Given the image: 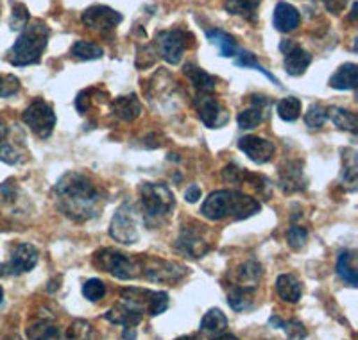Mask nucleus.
<instances>
[{
    "instance_id": "nucleus-1",
    "label": "nucleus",
    "mask_w": 358,
    "mask_h": 340,
    "mask_svg": "<svg viewBox=\"0 0 358 340\" xmlns=\"http://www.w3.org/2000/svg\"><path fill=\"white\" fill-rule=\"evenodd\" d=\"M54 197L57 210L76 222L95 219L106 203L104 192L78 170H70L59 178L54 187Z\"/></svg>"
},
{
    "instance_id": "nucleus-2",
    "label": "nucleus",
    "mask_w": 358,
    "mask_h": 340,
    "mask_svg": "<svg viewBox=\"0 0 358 340\" xmlns=\"http://www.w3.org/2000/svg\"><path fill=\"white\" fill-rule=\"evenodd\" d=\"M260 203L251 195L236 190H217L208 195L201 213L208 220H244L260 211Z\"/></svg>"
},
{
    "instance_id": "nucleus-3",
    "label": "nucleus",
    "mask_w": 358,
    "mask_h": 340,
    "mask_svg": "<svg viewBox=\"0 0 358 340\" xmlns=\"http://www.w3.org/2000/svg\"><path fill=\"white\" fill-rule=\"evenodd\" d=\"M50 29L43 22H33L22 29L18 40L8 50V61L13 66H29L40 63L47 43H49Z\"/></svg>"
},
{
    "instance_id": "nucleus-4",
    "label": "nucleus",
    "mask_w": 358,
    "mask_h": 340,
    "mask_svg": "<svg viewBox=\"0 0 358 340\" xmlns=\"http://www.w3.org/2000/svg\"><path fill=\"white\" fill-rule=\"evenodd\" d=\"M138 194L140 203H142L143 220L149 226H156V224L159 226L176 206L174 194L163 183H142Z\"/></svg>"
},
{
    "instance_id": "nucleus-5",
    "label": "nucleus",
    "mask_w": 358,
    "mask_h": 340,
    "mask_svg": "<svg viewBox=\"0 0 358 340\" xmlns=\"http://www.w3.org/2000/svg\"><path fill=\"white\" fill-rule=\"evenodd\" d=\"M95 267L110 272L118 280H136L142 274V264L136 258L118 253L115 249H102L94 258Z\"/></svg>"
},
{
    "instance_id": "nucleus-6",
    "label": "nucleus",
    "mask_w": 358,
    "mask_h": 340,
    "mask_svg": "<svg viewBox=\"0 0 358 340\" xmlns=\"http://www.w3.org/2000/svg\"><path fill=\"white\" fill-rule=\"evenodd\" d=\"M120 303L127 304L133 310L143 313H149L151 317L162 316L169 308V296L165 292L147 290V288H124L120 292Z\"/></svg>"
},
{
    "instance_id": "nucleus-7",
    "label": "nucleus",
    "mask_w": 358,
    "mask_h": 340,
    "mask_svg": "<svg viewBox=\"0 0 358 340\" xmlns=\"http://www.w3.org/2000/svg\"><path fill=\"white\" fill-rule=\"evenodd\" d=\"M110 236L115 242L136 243L140 239L138 231V211L131 203H124L113 215L110 224Z\"/></svg>"
},
{
    "instance_id": "nucleus-8",
    "label": "nucleus",
    "mask_w": 358,
    "mask_h": 340,
    "mask_svg": "<svg viewBox=\"0 0 358 340\" xmlns=\"http://www.w3.org/2000/svg\"><path fill=\"white\" fill-rule=\"evenodd\" d=\"M22 120L40 138H49L56 127V113H54L52 106L45 102L43 99H36L31 102L22 113Z\"/></svg>"
},
{
    "instance_id": "nucleus-9",
    "label": "nucleus",
    "mask_w": 358,
    "mask_h": 340,
    "mask_svg": "<svg viewBox=\"0 0 358 340\" xmlns=\"http://www.w3.org/2000/svg\"><path fill=\"white\" fill-rule=\"evenodd\" d=\"M40 253L33 243H18L11 253V258L6 264H0V278L6 276H20L31 272L38 264Z\"/></svg>"
},
{
    "instance_id": "nucleus-10",
    "label": "nucleus",
    "mask_w": 358,
    "mask_h": 340,
    "mask_svg": "<svg viewBox=\"0 0 358 340\" xmlns=\"http://www.w3.org/2000/svg\"><path fill=\"white\" fill-rule=\"evenodd\" d=\"M210 240L203 226H185L176 240V249L188 258H203L210 251Z\"/></svg>"
},
{
    "instance_id": "nucleus-11",
    "label": "nucleus",
    "mask_w": 358,
    "mask_h": 340,
    "mask_svg": "<svg viewBox=\"0 0 358 340\" xmlns=\"http://www.w3.org/2000/svg\"><path fill=\"white\" fill-rule=\"evenodd\" d=\"M185 47H187V33L181 29H169L156 34V52H159V56L171 65H178L181 61Z\"/></svg>"
},
{
    "instance_id": "nucleus-12",
    "label": "nucleus",
    "mask_w": 358,
    "mask_h": 340,
    "mask_svg": "<svg viewBox=\"0 0 358 340\" xmlns=\"http://www.w3.org/2000/svg\"><path fill=\"white\" fill-rule=\"evenodd\" d=\"M196 108L201 122L210 129H220L229 122L228 110L215 97H212V94H199L196 99Z\"/></svg>"
},
{
    "instance_id": "nucleus-13",
    "label": "nucleus",
    "mask_w": 358,
    "mask_h": 340,
    "mask_svg": "<svg viewBox=\"0 0 358 340\" xmlns=\"http://www.w3.org/2000/svg\"><path fill=\"white\" fill-rule=\"evenodd\" d=\"M188 269L183 265L174 264V262H165V260L149 258L142 262V272L147 280L158 281V283H176L187 274Z\"/></svg>"
},
{
    "instance_id": "nucleus-14",
    "label": "nucleus",
    "mask_w": 358,
    "mask_h": 340,
    "mask_svg": "<svg viewBox=\"0 0 358 340\" xmlns=\"http://www.w3.org/2000/svg\"><path fill=\"white\" fill-rule=\"evenodd\" d=\"M81 20L92 31L108 33V31H113L122 22V15L115 11V9L108 8V6H92V8L83 13Z\"/></svg>"
},
{
    "instance_id": "nucleus-15",
    "label": "nucleus",
    "mask_w": 358,
    "mask_h": 340,
    "mask_svg": "<svg viewBox=\"0 0 358 340\" xmlns=\"http://www.w3.org/2000/svg\"><path fill=\"white\" fill-rule=\"evenodd\" d=\"M280 50L285 54V59H283V66H285L287 73L297 77L303 76L306 72V69L312 63V56L310 52H306L303 47L296 45L290 40H283L280 43Z\"/></svg>"
},
{
    "instance_id": "nucleus-16",
    "label": "nucleus",
    "mask_w": 358,
    "mask_h": 340,
    "mask_svg": "<svg viewBox=\"0 0 358 340\" xmlns=\"http://www.w3.org/2000/svg\"><path fill=\"white\" fill-rule=\"evenodd\" d=\"M238 149L248 156L251 162L264 165V163L271 162L276 153V147L271 140L262 136H244L238 140Z\"/></svg>"
},
{
    "instance_id": "nucleus-17",
    "label": "nucleus",
    "mask_w": 358,
    "mask_h": 340,
    "mask_svg": "<svg viewBox=\"0 0 358 340\" xmlns=\"http://www.w3.org/2000/svg\"><path fill=\"white\" fill-rule=\"evenodd\" d=\"M299 22H301L299 11L289 2H280L274 9L273 24L280 33H292L294 29L299 25Z\"/></svg>"
},
{
    "instance_id": "nucleus-18",
    "label": "nucleus",
    "mask_w": 358,
    "mask_h": 340,
    "mask_svg": "<svg viewBox=\"0 0 358 340\" xmlns=\"http://www.w3.org/2000/svg\"><path fill=\"white\" fill-rule=\"evenodd\" d=\"M280 185L285 192H299L306 188L301 163H287L280 172Z\"/></svg>"
},
{
    "instance_id": "nucleus-19",
    "label": "nucleus",
    "mask_w": 358,
    "mask_h": 340,
    "mask_svg": "<svg viewBox=\"0 0 358 340\" xmlns=\"http://www.w3.org/2000/svg\"><path fill=\"white\" fill-rule=\"evenodd\" d=\"M111 111L120 120L131 122L142 113V104L136 99V95H124V97L115 99L113 104H111Z\"/></svg>"
},
{
    "instance_id": "nucleus-20",
    "label": "nucleus",
    "mask_w": 358,
    "mask_h": 340,
    "mask_svg": "<svg viewBox=\"0 0 358 340\" xmlns=\"http://www.w3.org/2000/svg\"><path fill=\"white\" fill-rule=\"evenodd\" d=\"M276 292L278 296L283 301H287V303H297V301L301 299L303 288L296 276L281 274L278 276L276 280Z\"/></svg>"
},
{
    "instance_id": "nucleus-21",
    "label": "nucleus",
    "mask_w": 358,
    "mask_h": 340,
    "mask_svg": "<svg viewBox=\"0 0 358 340\" xmlns=\"http://www.w3.org/2000/svg\"><path fill=\"white\" fill-rule=\"evenodd\" d=\"M185 76L192 81V85L199 90V94H213L217 88V79L213 76L196 65H185Z\"/></svg>"
},
{
    "instance_id": "nucleus-22",
    "label": "nucleus",
    "mask_w": 358,
    "mask_h": 340,
    "mask_svg": "<svg viewBox=\"0 0 358 340\" xmlns=\"http://www.w3.org/2000/svg\"><path fill=\"white\" fill-rule=\"evenodd\" d=\"M357 72L358 66L355 63H344L334 76L330 77V88L334 90H342V92H346V90H355L357 88Z\"/></svg>"
},
{
    "instance_id": "nucleus-23",
    "label": "nucleus",
    "mask_w": 358,
    "mask_h": 340,
    "mask_svg": "<svg viewBox=\"0 0 358 340\" xmlns=\"http://www.w3.org/2000/svg\"><path fill=\"white\" fill-rule=\"evenodd\" d=\"M106 317L110 323L113 324H122V326H136V324L142 323L143 316L140 312H136V310H133L131 306H127V304L124 303H118L115 304L113 308H110L106 312Z\"/></svg>"
},
{
    "instance_id": "nucleus-24",
    "label": "nucleus",
    "mask_w": 358,
    "mask_h": 340,
    "mask_svg": "<svg viewBox=\"0 0 358 340\" xmlns=\"http://www.w3.org/2000/svg\"><path fill=\"white\" fill-rule=\"evenodd\" d=\"M260 4L262 0H226V2H224V9H226L229 15L242 17L248 22H257Z\"/></svg>"
},
{
    "instance_id": "nucleus-25",
    "label": "nucleus",
    "mask_w": 358,
    "mask_h": 340,
    "mask_svg": "<svg viewBox=\"0 0 358 340\" xmlns=\"http://www.w3.org/2000/svg\"><path fill=\"white\" fill-rule=\"evenodd\" d=\"M337 272L342 280L346 281L350 287L358 285V267H357V256L353 251H342L337 260Z\"/></svg>"
},
{
    "instance_id": "nucleus-26",
    "label": "nucleus",
    "mask_w": 358,
    "mask_h": 340,
    "mask_svg": "<svg viewBox=\"0 0 358 340\" xmlns=\"http://www.w3.org/2000/svg\"><path fill=\"white\" fill-rule=\"evenodd\" d=\"M226 328H228V317L224 316L219 308L208 310L201 320V332L210 337L220 335V333L226 332Z\"/></svg>"
},
{
    "instance_id": "nucleus-27",
    "label": "nucleus",
    "mask_w": 358,
    "mask_h": 340,
    "mask_svg": "<svg viewBox=\"0 0 358 340\" xmlns=\"http://www.w3.org/2000/svg\"><path fill=\"white\" fill-rule=\"evenodd\" d=\"M326 117L330 118L338 129L350 131V133H357L358 131V118L353 111L338 108V106H331V108L326 110Z\"/></svg>"
},
{
    "instance_id": "nucleus-28",
    "label": "nucleus",
    "mask_w": 358,
    "mask_h": 340,
    "mask_svg": "<svg viewBox=\"0 0 358 340\" xmlns=\"http://www.w3.org/2000/svg\"><path fill=\"white\" fill-rule=\"evenodd\" d=\"M206 38L212 41L213 45L219 47V52L222 57H235L236 52H238L235 38L229 36V34L224 33V31H220V29H210V31H206Z\"/></svg>"
},
{
    "instance_id": "nucleus-29",
    "label": "nucleus",
    "mask_w": 358,
    "mask_h": 340,
    "mask_svg": "<svg viewBox=\"0 0 358 340\" xmlns=\"http://www.w3.org/2000/svg\"><path fill=\"white\" fill-rule=\"evenodd\" d=\"M252 294L255 288L248 287H235L228 294V304L235 312H245L252 306Z\"/></svg>"
},
{
    "instance_id": "nucleus-30",
    "label": "nucleus",
    "mask_w": 358,
    "mask_h": 340,
    "mask_svg": "<svg viewBox=\"0 0 358 340\" xmlns=\"http://www.w3.org/2000/svg\"><path fill=\"white\" fill-rule=\"evenodd\" d=\"M70 54H72L76 59H81V61H94L102 57L104 50L99 47V45L92 43V41H85V40H79L72 45V49H70Z\"/></svg>"
},
{
    "instance_id": "nucleus-31",
    "label": "nucleus",
    "mask_w": 358,
    "mask_h": 340,
    "mask_svg": "<svg viewBox=\"0 0 358 340\" xmlns=\"http://www.w3.org/2000/svg\"><path fill=\"white\" fill-rule=\"evenodd\" d=\"M235 65L236 66H242V69H255V70H258V72L264 73V76L267 77L268 81H273L274 85L281 86L280 81H278L276 77H274L273 73L268 72V70H265V66H262L260 63H258V61H257V56H255V54H252V52H249V50H238V52H236Z\"/></svg>"
},
{
    "instance_id": "nucleus-32",
    "label": "nucleus",
    "mask_w": 358,
    "mask_h": 340,
    "mask_svg": "<svg viewBox=\"0 0 358 340\" xmlns=\"http://www.w3.org/2000/svg\"><path fill=\"white\" fill-rule=\"evenodd\" d=\"M27 337L31 340H54L56 337H59V332L52 323L40 319L27 326Z\"/></svg>"
},
{
    "instance_id": "nucleus-33",
    "label": "nucleus",
    "mask_w": 358,
    "mask_h": 340,
    "mask_svg": "<svg viewBox=\"0 0 358 340\" xmlns=\"http://www.w3.org/2000/svg\"><path fill=\"white\" fill-rule=\"evenodd\" d=\"M358 176V165H357V153L353 149L342 150V179L346 181V185H351L355 188Z\"/></svg>"
},
{
    "instance_id": "nucleus-34",
    "label": "nucleus",
    "mask_w": 358,
    "mask_h": 340,
    "mask_svg": "<svg viewBox=\"0 0 358 340\" xmlns=\"http://www.w3.org/2000/svg\"><path fill=\"white\" fill-rule=\"evenodd\" d=\"M278 115H280L281 120L285 122H294L299 118L301 115V101L296 97H285L278 102Z\"/></svg>"
},
{
    "instance_id": "nucleus-35",
    "label": "nucleus",
    "mask_w": 358,
    "mask_h": 340,
    "mask_svg": "<svg viewBox=\"0 0 358 340\" xmlns=\"http://www.w3.org/2000/svg\"><path fill=\"white\" fill-rule=\"evenodd\" d=\"M236 122H238V127H241V129H255V127H258L262 122H264V110H262L260 106L248 108V110L238 113Z\"/></svg>"
},
{
    "instance_id": "nucleus-36",
    "label": "nucleus",
    "mask_w": 358,
    "mask_h": 340,
    "mask_svg": "<svg viewBox=\"0 0 358 340\" xmlns=\"http://www.w3.org/2000/svg\"><path fill=\"white\" fill-rule=\"evenodd\" d=\"M238 276H241L242 280V287L248 288H255V285L258 283V280L262 278V265L257 264V262H248L241 267L238 271Z\"/></svg>"
},
{
    "instance_id": "nucleus-37",
    "label": "nucleus",
    "mask_w": 358,
    "mask_h": 340,
    "mask_svg": "<svg viewBox=\"0 0 358 340\" xmlns=\"http://www.w3.org/2000/svg\"><path fill=\"white\" fill-rule=\"evenodd\" d=\"M66 340H97V332L85 320H76L69 328Z\"/></svg>"
},
{
    "instance_id": "nucleus-38",
    "label": "nucleus",
    "mask_w": 358,
    "mask_h": 340,
    "mask_svg": "<svg viewBox=\"0 0 358 340\" xmlns=\"http://www.w3.org/2000/svg\"><path fill=\"white\" fill-rule=\"evenodd\" d=\"M83 296L90 303H97V301H101L102 297L106 296V285H104V281L97 280V278H92V280H88L83 285Z\"/></svg>"
},
{
    "instance_id": "nucleus-39",
    "label": "nucleus",
    "mask_w": 358,
    "mask_h": 340,
    "mask_svg": "<svg viewBox=\"0 0 358 340\" xmlns=\"http://www.w3.org/2000/svg\"><path fill=\"white\" fill-rule=\"evenodd\" d=\"M328 117H326V110L321 104H312L308 111L305 113V124L310 129H321L326 124Z\"/></svg>"
},
{
    "instance_id": "nucleus-40",
    "label": "nucleus",
    "mask_w": 358,
    "mask_h": 340,
    "mask_svg": "<svg viewBox=\"0 0 358 340\" xmlns=\"http://www.w3.org/2000/svg\"><path fill=\"white\" fill-rule=\"evenodd\" d=\"M280 328H283V332L287 333V339L289 340H305L306 337H308V332H306V328L303 326V323H299L297 319H281Z\"/></svg>"
},
{
    "instance_id": "nucleus-41",
    "label": "nucleus",
    "mask_w": 358,
    "mask_h": 340,
    "mask_svg": "<svg viewBox=\"0 0 358 340\" xmlns=\"http://www.w3.org/2000/svg\"><path fill=\"white\" fill-rule=\"evenodd\" d=\"M11 6H13V13H11V22H9V25H11L13 31H22V29L29 24L27 8H25L24 4H20V2H11Z\"/></svg>"
},
{
    "instance_id": "nucleus-42",
    "label": "nucleus",
    "mask_w": 358,
    "mask_h": 340,
    "mask_svg": "<svg viewBox=\"0 0 358 340\" xmlns=\"http://www.w3.org/2000/svg\"><path fill=\"white\" fill-rule=\"evenodd\" d=\"M20 90V81L11 73H0V99L11 97Z\"/></svg>"
},
{
    "instance_id": "nucleus-43",
    "label": "nucleus",
    "mask_w": 358,
    "mask_h": 340,
    "mask_svg": "<svg viewBox=\"0 0 358 340\" xmlns=\"http://www.w3.org/2000/svg\"><path fill=\"white\" fill-rule=\"evenodd\" d=\"M287 240H289V246L292 249H301V247H305L306 240H308V231L303 226H292L287 233Z\"/></svg>"
},
{
    "instance_id": "nucleus-44",
    "label": "nucleus",
    "mask_w": 358,
    "mask_h": 340,
    "mask_svg": "<svg viewBox=\"0 0 358 340\" xmlns=\"http://www.w3.org/2000/svg\"><path fill=\"white\" fill-rule=\"evenodd\" d=\"M185 199H187L188 203H197L201 199V188L197 185H190L185 192Z\"/></svg>"
},
{
    "instance_id": "nucleus-45",
    "label": "nucleus",
    "mask_w": 358,
    "mask_h": 340,
    "mask_svg": "<svg viewBox=\"0 0 358 340\" xmlns=\"http://www.w3.org/2000/svg\"><path fill=\"white\" fill-rule=\"evenodd\" d=\"M322 2L331 13H341L348 4V0H322Z\"/></svg>"
},
{
    "instance_id": "nucleus-46",
    "label": "nucleus",
    "mask_w": 358,
    "mask_h": 340,
    "mask_svg": "<svg viewBox=\"0 0 358 340\" xmlns=\"http://www.w3.org/2000/svg\"><path fill=\"white\" fill-rule=\"evenodd\" d=\"M122 337L126 340H134V339H136V330H134L133 326H126V328H124V332H122Z\"/></svg>"
},
{
    "instance_id": "nucleus-47",
    "label": "nucleus",
    "mask_w": 358,
    "mask_h": 340,
    "mask_svg": "<svg viewBox=\"0 0 358 340\" xmlns=\"http://www.w3.org/2000/svg\"><path fill=\"white\" fill-rule=\"evenodd\" d=\"M8 140V126L4 120H0V146Z\"/></svg>"
},
{
    "instance_id": "nucleus-48",
    "label": "nucleus",
    "mask_w": 358,
    "mask_h": 340,
    "mask_svg": "<svg viewBox=\"0 0 358 340\" xmlns=\"http://www.w3.org/2000/svg\"><path fill=\"white\" fill-rule=\"evenodd\" d=\"M212 340H238L235 335H231V333H220V335L213 337Z\"/></svg>"
},
{
    "instance_id": "nucleus-49",
    "label": "nucleus",
    "mask_w": 358,
    "mask_h": 340,
    "mask_svg": "<svg viewBox=\"0 0 358 340\" xmlns=\"http://www.w3.org/2000/svg\"><path fill=\"white\" fill-rule=\"evenodd\" d=\"M176 340H203L199 335H183V337H178Z\"/></svg>"
},
{
    "instance_id": "nucleus-50",
    "label": "nucleus",
    "mask_w": 358,
    "mask_h": 340,
    "mask_svg": "<svg viewBox=\"0 0 358 340\" xmlns=\"http://www.w3.org/2000/svg\"><path fill=\"white\" fill-rule=\"evenodd\" d=\"M357 11H358V4L355 2L353 9H351V20H357Z\"/></svg>"
},
{
    "instance_id": "nucleus-51",
    "label": "nucleus",
    "mask_w": 358,
    "mask_h": 340,
    "mask_svg": "<svg viewBox=\"0 0 358 340\" xmlns=\"http://www.w3.org/2000/svg\"><path fill=\"white\" fill-rule=\"evenodd\" d=\"M2 299H4V290H2V287H0V304H2Z\"/></svg>"
},
{
    "instance_id": "nucleus-52",
    "label": "nucleus",
    "mask_w": 358,
    "mask_h": 340,
    "mask_svg": "<svg viewBox=\"0 0 358 340\" xmlns=\"http://www.w3.org/2000/svg\"><path fill=\"white\" fill-rule=\"evenodd\" d=\"M6 340H22V339H20V337L15 335V337H8V339H6Z\"/></svg>"
}]
</instances>
